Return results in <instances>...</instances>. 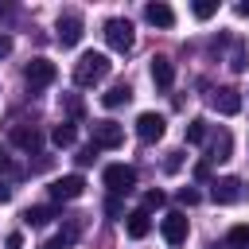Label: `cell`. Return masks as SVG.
Segmentation results:
<instances>
[{"label":"cell","mask_w":249,"mask_h":249,"mask_svg":"<svg viewBox=\"0 0 249 249\" xmlns=\"http://www.w3.org/2000/svg\"><path fill=\"white\" fill-rule=\"evenodd\" d=\"M105 214H109V218H124V202H121V195H109V198H105Z\"/></svg>","instance_id":"484cf974"},{"label":"cell","mask_w":249,"mask_h":249,"mask_svg":"<svg viewBox=\"0 0 249 249\" xmlns=\"http://www.w3.org/2000/svg\"><path fill=\"white\" fill-rule=\"evenodd\" d=\"M144 19H148L152 27H171V23H175V12H171V4H163V0H152V4L144 8Z\"/></svg>","instance_id":"5bb4252c"},{"label":"cell","mask_w":249,"mask_h":249,"mask_svg":"<svg viewBox=\"0 0 249 249\" xmlns=\"http://www.w3.org/2000/svg\"><path fill=\"white\" fill-rule=\"evenodd\" d=\"M4 245H8V249H23V237H19V233H8V241H4Z\"/></svg>","instance_id":"d6a6232c"},{"label":"cell","mask_w":249,"mask_h":249,"mask_svg":"<svg viewBox=\"0 0 249 249\" xmlns=\"http://www.w3.org/2000/svg\"><path fill=\"white\" fill-rule=\"evenodd\" d=\"M202 140H206V121L195 117V121L187 124V144H202Z\"/></svg>","instance_id":"603a6c76"},{"label":"cell","mask_w":249,"mask_h":249,"mask_svg":"<svg viewBox=\"0 0 249 249\" xmlns=\"http://www.w3.org/2000/svg\"><path fill=\"white\" fill-rule=\"evenodd\" d=\"M8 54H12V35L0 31V58H8Z\"/></svg>","instance_id":"4dcf8cb0"},{"label":"cell","mask_w":249,"mask_h":249,"mask_svg":"<svg viewBox=\"0 0 249 249\" xmlns=\"http://www.w3.org/2000/svg\"><path fill=\"white\" fill-rule=\"evenodd\" d=\"M210 198H214L218 206H233V202L245 198V183H241L237 175H222V179L210 183Z\"/></svg>","instance_id":"277c9868"},{"label":"cell","mask_w":249,"mask_h":249,"mask_svg":"<svg viewBox=\"0 0 249 249\" xmlns=\"http://www.w3.org/2000/svg\"><path fill=\"white\" fill-rule=\"evenodd\" d=\"M54 78H58V66H54L51 58H31V62L23 66V82H27V89H31V93L47 89Z\"/></svg>","instance_id":"7a4b0ae2"},{"label":"cell","mask_w":249,"mask_h":249,"mask_svg":"<svg viewBox=\"0 0 249 249\" xmlns=\"http://www.w3.org/2000/svg\"><path fill=\"white\" fill-rule=\"evenodd\" d=\"M82 27H86V23H82V16H78V12H62V16H58V23H54L58 43H62V47H74V43L82 39Z\"/></svg>","instance_id":"9c48e42d"},{"label":"cell","mask_w":249,"mask_h":249,"mask_svg":"<svg viewBox=\"0 0 249 249\" xmlns=\"http://www.w3.org/2000/svg\"><path fill=\"white\" fill-rule=\"evenodd\" d=\"M74 237H78V222H70V226H66L58 237H51L43 249H66V245H74Z\"/></svg>","instance_id":"44dd1931"},{"label":"cell","mask_w":249,"mask_h":249,"mask_svg":"<svg viewBox=\"0 0 249 249\" xmlns=\"http://www.w3.org/2000/svg\"><path fill=\"white\" fill-rule=\"evenodd\" d=\"M175 198H179V202H183V206H195V202H198V198H202V195H198V191H195V187H179V195H175Z\"/></svg>","instance_id":"4316f807"},{"label":"cell","mask_w":249,"mask_h":249,"mask_svg":"<svg viewBox=\"0 0 249 249\" xmlns=\"http://www.w3.org/2000/svg\"><path fill=\"white\" fill-rule=\"evenodd\" d=\"M160 233H163V241H167V245H183V241H187V233H191V226H187V214L171 210V214L160 222Z\"/></svg>","instance_id":"ba28073f"},{"label":"cell","mask_w":249,"mask_h":249,"mask_svg":"<svg viewBox=\"0 0 249 249\" xmlns=\"http://www.w3.org/2000/svg\"><path fill=\"white\" fill-rule=\"evenodd\" d=\"M237 16H249V0H241V4H237Z\"/></svg>","instance_id":"8d00e7d4"},{"label":"cell","mask_w":249,"mask_h":249,"mask_svg":"<svg viewBox=\"0 0 249 249\" xmlns=\"http://www.w3.org/2000/svg\"><path fill=\"white\" fill-rule=\"evenodd\" d=\"M82 191H86L82 175H62V179L51 183V198L54 202H74V198H82Z\"/></svg>","instance_id":"52a82bcc"},{"label":"cell","mask_w":249,"mask_h":249,"mask_svg":"<svg viewBox=\"0 0 249 249\" xmlns=\"http://www.w3.org/2000/svg\"><path fill=\"white\" fill-rule=\"evenodd\" d=\"M230 148H233V140H230V132L222 128V132L210 140V156H206V163H210V160H218V163H222V160H230Z\"/></svg>","instance_id":"e0dca14e"},{"label":"cell","mask_w":249,"mask_h":249,"mask_svg":"<svg viewBox=\"0 0 249 249\" xmlns=\"http://www.w3.org/2000/svg\"><path fill=\"white\" fill-rule=\"evenodd\" d=\"M128 101H132V86L128 82H117V86H109V93H101L105 109H117V105H128Z\"/></svg>","instance_id":"2e32d148"},{"label":"cell","mask_w":249,"mask_h":249,"mask_svg":"<svg viewBox=\"0 0 249 249\" xmlns=\"http://www.w3.org/2000/svg\"><path fill=\"white\" fill-rule=\"evenodd\" d=\"M12 144L16 148H23V152H39L43 148V132L35 128V124H12Z\"/></svg>","instance_id":"7c38bea8"},{"label":"cell","mask_w":249,"mask_h":249,"mask_svg":"<svg viewBox=\"0 0 249 249\" xmlns=\"http://www.w3.org/2000/svg\"><path fill=\"white\" fill-rule=\"evenodd\" d=\"M109 70H113L109 54H101V51H86V54L74 62V86H97V82L109 78Z\"/></svg>","instance_id":"6da1fadb"},{"label":"cell","mask_w":249,"mask_h":249,"mask_svg":"<svg viewBox=\"0 0 249 249\" xmlns=\"http://www.w3.org/2000/svg\"><path fill=\"white\" fill-rule=\"evenodd\" d=\"M93 160H97V148H93V144H89V148H82V152H78V163H82V167H89V163H93Z\"/></svg>","instance_id":"83f0119b"},{"label":"cell","mask_w":249,"mask_h":249,"mask_svg":"<svg viewBox=\"0 0 249 249\" xmlns=\"http://www.w3.org/2000/svg\"><path fill=\"white\" fill-rule=\"evenodd\" d=\"M105 187H109V195H128V191L136 187V167H128V163H109V167H105Z\"/></svg>","instance_id":"8992f818"},{"label":"cell","mask_w":249,"mask_h":249,"mask_svg":"<svg viewBox=\"0 0 249 249\" xmlns=\"http://www.w3.org/2000/svg\"><path fill=\"white\" fill-rule=\"evenodd\" d=\"M66 113H70V117H82V101H78V97H66Z\"/></svg>","instance_id":"f546056e"},{"label":"cell","mask_w":249,"mask_h":249,"mask_svg":"<svg viewBox=\"0 0 249 249\" xmlns=\"http://www.w3.org/2000/svg\"><path fill=\"white\" fill-rule=\"evenodd\" d=\"M8 167H12V160H8V156H4V148H0V171H8Z\"/></svg>","instance_id":"d590c367"},{"label":"cell","mask_w":249,"mask_h":249,"mask_svg":"<svg viewBox=\"0 0 249 249\" xmlns=\"http://www.w3.org/2000/svg\"><path fill=\"white\" fill-rule=\"evenodd\" d=\"M105 43H109L113 51H132V43H136L132 23H128V19H121V16L105 19Z\"/></svg>","instance_id":"5b68a950"},{"label":"cell","mask_w":249,"mask_h":249,"mask_svg":"<svg viewBox=\"0 0 249 249\" xmlns=\"http://www.w3.org/2000/svg\"><path fill=\"white\" fill-rule=\"evenodd\" d=\"M74 136H78V128H74L70 121H58V124L51 128V140H54L58 148H70V144H74Z\"/></svg>","instance_id":"ac0fdd59"},{"label":"cell","mask_w":249,"mask_h":249,"mask_svg":"<svg viewBox=\"0 0 249 249\" xmlns=\"http://www.w3.org/2000/svg\"><path fill=\"white\" fill-rule=\"evenodd\" d=\"M226 241H230V249H249V222H241V226H230Z\"/></svg>","instance_id":"ffe728a7"},{"label":"cell","mask_w":249,"mask_h":249,"mask_svg":"<svg viewBox=\"0 0 249 249\" xmlns=\"http://www.w3.org/2000/svg\"><path fill=\"white\" fill-rule=\"evenodd\" d=\"M245 66H249V51H245V43L237 39V43H233V54H230V70H237V74H241Z\"/></svg>","instance_id":"7402d4cb"},{"label":"cell","mask_w":249,"mask_h":249,"mask_svg":"<svg viewBox=\"0 0 249 249\" xmlns=\"http://www.w3.org/2000/svg\"><path fill=\"white\" fill-rule=\"evenodd\" d=\"M210 105H214L222 117H233V113H241V93H237L233 86H222V89L210 93Z\"/></svg>","instance_id":"8fae6325"},{"label":"cell","mask_w":249,"mask_h":249,"mask_svg":"<svg viewBox=\"0 0 249 249\" xmlns=\"http://www.w3.org/2000/svg\"><path fill=\"white\" fill-rule=\"evenodd\" d=\"M163 202H167V195H163V191H148V195H144V206H140V210H148V214H152V210H160Z\"/></svg>","instance_id":"d4e9b609"},{"label":"cell","mask_w":249,"mask_h":249,"mask_svg":"<svg viewBox=\"0 0 249 249\" xmlns=\"http://www.w3.org/2000/svg\"><path fill=\"white\" fill-rule=\"evenodd\" d=\"M191 12H195V19H210V16L218 12V0H195Z\"/></svg>","instance_id":"cb8c5ba5"},{"label":"cell","mask_w":249,"mask_h":249,"mask_svg":"<svg viewBox=\"0 0 249 249\" xmlns=\"http://www.w3.org/2000/svg\"><path fill=\"white\" fill-rule=\"evenodd\" d=\"M152 82H156L160 89H171V82H175V66H171L167 54H156V58H152Z\"/></svg>","instance_id":"9a60e30c"},{"label":"cell","mask_w":249,"mask_h":249,"mask_svg":"<svg viewBox=\"0 0 249 249\" xmlns=\"http://www.w3.org/2000/svg\"><path fill=\"white\" fill-rule=\"evenodd\" d=\"M163 128H167V121H163V113H140L136 117V136L144 140V144H152V140H160L163 136Z\"/></svg>","instance_id":"30bf717a"},{"label":"cell","mask_w":249,"mask_h":249,"mask_svg":"<svg viewBox=\"0 0 249 249\" xmlns=\"http://www.w3.org/2000/svg\"><path fill=\"white\" fill-rule=\"evenodd\" d=\"M124 230H128L132 241L148 237V233H152V218H148V210H128V214H124Z\"/></svg>","instance_id":"4fadbf2b"},{"label":"cell","mask_w":249,"mask_h":249,"mask_svg":"<svg viewBox=\"0 0 249 249\" xmlns=\"http://www.w3.org/2000/svg\"><path fill=\"white\" fill-rule=\"evenodd\" d=\"M8 198H12V187H4V183H0V202H8Z\"/></svg>","instance_id":"e575fe53"},{"label":"cell","mask_w":249,"mask_h":249,"mask_svg":"<svg viewBox=\"0 0 249 249\" xmlns=\"http://www.w3.org/2000/svg\"><path fill=\"white\" fill-rule=\"evenodd\" d=\"M8 19H12V8H8V4H0V23H8Z\"/></svg>","instance_id":"836d02e7"},{"label":"cell","mask_w":249,"mask_h":249,"mask_svg":"<svg viewBox=\"0 0 249 249\" xmlns=\"http://www.w3.org/2000/svg\"><path fill=\"white\" fill-rule=\"evenodd\" d=\"M163 167H167V171H179V167H183V152H167Z\"/></svg>","instance_id":"f1b7e54d"},{"label":"cell","mask_w":249,"mask_h":249,"mask_svg":"<svg viewBox=\"0 0 249 249\" xmlns=\"http://www.w3.org/2000/svg\"><path fill=\"white\" fill-rule=\"evenodd\" d=\"M51 218H54V206H27V210H23V222H27V226H35V230H39V226H47Z\"/></svg>","instance_id":"d6986e66"},{"label":"cell","mask_w":249,"mask_h":249,"mask_svg":"<svg viewBox=\"0 0 249 249\" xmlns=\"http://www.w3.org/2000/svg\"><path fill=\"white\" fill-rule=\"evenodd\" d=\"M206 175H210V163H206V160H202V163H195V179H206Z\"/></svg>","instance_id":"1f68e13d"},{"label":"cell","mask_w":249,"mask_h":249,"mask_svg":"<svg viewBox=\"0 0 249 249\" xmlns=\"http://www.w3.org/2000/svg\"><path fill=\"white\" fill-rule=\"evenodd\" d=\"M89 144L101 152V148H121L124 144V128L117 121H93L89 124Z\"/></svg>","instance_id":"3957f363"}]
</instances>
